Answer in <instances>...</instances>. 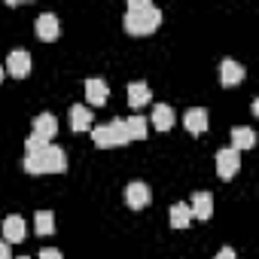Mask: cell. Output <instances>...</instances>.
Masks as SVG:
<instances>
[{
	"mask_svg": "<svg viewBox=\"0 0 259 259\" xmlns=\"http://www.w3.org/2000/svg\"><path fill=\"white\" fill-rule=\"evenodd\" d=\"M122 25L132 37H150L162 25V10L156 4H150V0H132L128 10H125Z\"/></svg>",
	"mask_w": 259,
	"mask_h": 259,
	"instance_id": "cell-1",
	"label": "cell"
},
{
	"mask_svg": "<svg viewBox=\"0 0 259 259\" xmlns=\"http://www.w3.org/2000/svg\"><path fill=\"white\" fill-rule=\"evenodd\" d=\"M22 165H25L28 174H61V171H67V156H64L61 147L46 144V147H40V150L25 153Z\"/></svg>",
	"mask_w": 259,
	"mask_h": 259,
	"instance_id": "cell-2",
	"label": "cell"
},
{
	"mask_svg": "<svg viewBox=\"0 0 259 259\" xmlns=\"http://www.w3.org/2000/svg\"><path fill=\"white\" fill-rule=\"evenodd\" d=\"M150 201H153V192H150V186L144 180H132L125 186V204L132 210H144Z\"/></svg>",
	"mask_w": 259,
	"mask_h": 259,
	"instance_id": "cell-3",
	"label": "cell"
},
{
	"mask_svg": "<svg viewBox=\"0 0 259 259\" xmlns=\"http://www.w3.org/2000/svg\"><path fill=\"white\" fill-rule=\"evenodd\" d=\"M238 171H241V153L232 150V147L220 150L217 153V174H220V180H232Z\"/></svg>",
	"mask_w": 259,
	"mask_h": 259,
	"instance_id": "cell-4",
	"label": "cell"
},
{
	"mask_svg": "<svg viewBox=\"0 0 259 259\" xmlns=\"http://www.w3.org/2000/svg\"><path fill=\"white\" fill-rule=\"evenodd\" d=\"M4 70H7L10 76H16V79H25V76L31 73V55H28L25 49H13Z\"/></svg>",
	"mask_w": 259,
	"mask_h": 259,
	"instance_id": "cell-5",
	"label": "cell"
},
{
	"mask_svg": "<svg viewBox=\"0 0 259 259\" xmlns=\"http://www.w3.org/2000/svg\"><path fill=\"white\" fill-rule=\"evenodd\" d=\"M34 31H37V37L46 40V43L58 40V31H61V28H58V16H55V13H43V16H37Z\"/></svg>",
	"mask_w": 259,
	"mask_h": 259,
	"instance_id": "cell-6",
	"label": "cell"
},
{
	"mask_svg": "<svg viewBox=\"0 0 259 259\" xmlns=\"http://www.w3.org/2000/svg\"><path fill=\"white\" fill-rule=\"evenodd\" d=\"M31 135H37L40 141H52L55 135H58V119L52 116V113H40V116H34V132Z\"/></svg>",
	"mask_w": 259,
	"mask_h": 259,
	"instance_id": "cell-7",
	"label": "cell"
},
{
	"mask_svg": "<svg viewBox=\"0 0 259 259\" xmlns=\"http://www.w3.org/2000/svg\"><path fill=\"white\" fill-rule=\"evenodd\" d=\"M183 125L189 135H204L207 132V110L204 107H189L183 113Z\"/></svg>",
	"mask_w": 259,
	"mask_h": 259,
	"instance_id": "cell-8",
	"label": "cell"
},
{
	"mask_svg": "<svg viewBox=\"0 0 259 259\" xmlns=\"http://www.w3.org/2000/svg\"><path fill=\"white\" fill-rule=\"evenodd\" d=\"M25 235H28L25 220H22L19 213H10V217L4 220V241H7V244H22Z\"/></svg>",
	"mask_w": 259,
	"mask_h": 259,
	"instance_id": "cell-9",
	"label": "cell"
},
{
	"mask_svg": "<svg viewBox=\"0 0 259 259\" xmlns=\"http://www.w3.org/2000/svg\"><path fill=\"white\" fill-rule=\"evenodd\" d=\"M244 79V64H238L235 58H226L223 64H220V82L226 85V89H232V85H238Z\"/></svg>",
	"mask_w": 259,
	"mask_h": 259,
	"instance_id": "cell-10",
	"label": "cell"
},
{
	"mask_svg": "<svg viewBox=\"0 0 259 259\" xmlns=\"http://www.w3.org/2000/svg\"><path fill=\"white\" fill-rule=\"evenodd\" d=\"M189 210H192V220H210V213H213V198H210V192H195Z\"/></svg>",
	"mask_w": 259,
	"mask_h": 259,
	"instance_id": "cell-11",
	"label": "cell"
},
{
	"mask_svg": "<svg viewBox=\"0 0 259 259\" xmlns=\"http://www.w3.org/2000/svg\"><path fill=\"white\" fill-rule=\"evenodd\" d=\"M92 110L85 107V104H73L70 107V128H73V132H89V128H92Z\"/></svg>",
	"mask_w": 259,
	"mask_h": 259,
	"instance_id": "cell-12",
	"label": "cell"
},
{
	"mask_svg": "<svg viewBox=\"0 0 259 259\" xmlns=\"http://www.w3.org/2000/svg\"><path fill=\"white\" fill-rule=\"evenodd\" d=\"M150 101H153V92H150L147 82H132V85H128V104H132L135 110L147 107Z\"/></svg>",
	"mask_w": 259,
	"mask_h": 259,
	"instance_id": "cell-13",
	"label": "cell"
},
{
	"mask_svg": "<svg viewBox=\"0 0 259 259\" xmlns=\"http://www.w3.org/2000/svg\"><path fill=\"white\" fill-rule=\"evenodd\" d=\"M107 95H110V89H107L104 79H89L85 82V98H89L92 107H104L107 104Z\"/></svg>",
	"mask_w": 259,
	"mask_h": 259,
	"instance_id": "cell-14",
	"label": "cell"
},
{
	"mask_svg": "<svg viewBox=\"0 0 259 259\" xmlns=\"http://www.w3.org/2000/svg\"><path fill=\"white\" fill-rule=\"evenodd\" d=\"M168 220H171V229H189V223H192V210H189V204H186V201L171 204Z\"/></svg>",
	"mask_w": 259,
	"mask_h": 259,
	"instance_id": "cell-15",
	"label": "cell"
},
{
	"mask_svg": "<svg viewBox=\"0 0 259 259\" xmlns=\"http://www.w3.org/2000/svg\"><path fill=\"white\" fill-rule=\"evenodd\" d=\"M125 132H128V141H144L147 138V119L141 116V113H135V116H128L125 119Z\"/></svg>",
	"mask_w": 259,
	"mask_h": 259,
	"instance_id": "cell-16",
	"label": "cell"
},
{
	"mask_svg": "<svg viewBox=\"0 0 259 259\" xmlns=\"http://www.w3.org/2000/svg\"><path fill=\"white\" fill-rule=\"evenodd\" d=\"M159 132H171V125H174V110L168 104H156L153 107V119H150Z\"/></svg>",
	"mask_w": 259,
	"mask_h": 259,
	"instance_id": "cell-17",
	"label": "cell"
},
{
	"mask_svg": "<svg viewBox=\"0 0 259 259\" xmlns=\"http://www.w3.org/2000/svg\"><path fill=\"white\" fill-rule=\"evenodd\" d=\"M250 147H256V135H253V128H247V125H241V128H235L232 132V150H250Z\"/></svg>",
	"mask_w": 259,
	"mask_h": 259,
	"instance_id": "cell-18",
	"label": "cell"
},
{
	"mask_svg": "<svg viewBox=\"0 0 259 259\" xmlns=\"http://www.w3.org/2000/svg\"><path fill=\"white\" fill-rule=\"evenodd\" d=\"M34 229H37V235H52L55 232V213L52 210H37V217H34Z\"/></svg>",
	"mask_w": 259,
	"mask_h": 259,
	"instance_id": "cell-19",
	"label": "cell"
},
{
	"mask_svg": "<svg viewBox=\"0 0 259 259\" xmlns=\"http://www.w3.org/2000/svg\"><path fill=\"white\" fill-rule=\"evenodd\" d=\"M92 141H95V147H101V150L116 147V144H113V132H110V125H92Z\"/></svg>",
	"mask_w": 259,
	"mask_h": 259,
	"instance_id": "cell-20",
	"label": "cell"
},
{
	"mask_svg": "<svg viewBox=\"0 0 259 259\" xmlns=\"http://www.w3.org/2000/svg\"><path fill=\"white\" fill-rule=\"evenodd\" d=\"M110 132H113V144H116V147H125V144H128L125 119H113V122H110Z\"/></svg>",
	"mask_w": 259,
	"mask_h": 259,
	"instance_id": "cell-21",
	"label": "cell"
},
{
	"mask_svg": "<svg viewBox=\"0 0 259 259\" xmlns=\"http://www.w3.org/2000/svg\"><path fill=\"white\" fill-rule=\"evenodd\" d=\"M40 147H46V141H40L37 135H31V138L25 141V153H31V150H40Z\"/></svg>",
	"mask_w": 259,
	"mask_h": 259,
	"instance_id": "cell-22",
	"label": "cell"
},
{
	"mask_svg": "<svg viewBox=\"0 0 259 259\" xmlns=\"http://www.w3.org/2000/svg\"><path fill=\"white\" fill-rule=\"evenodd\" d=\"M40 259H61V253L55 247H46V250H40Z\"/></svg>",
	"mask_w": 259,
	"mask_h": 259,
	"instance_id": "cell-23",
	"label": "cell"
},
{
	"mask_svg": "<svg viewBox=\"0 0 259 259\" xmlns=\"http://www.w3.org/2000/svg\"><path fill=\"white\" fill-rule=\"evenodd\" d=\"M217 259H238V256H235V250H232V247H223V250L217 253Z\"/></svg>",
	"mask_w": 259,
	"mask_h": 259,
	"instance_id": "cell-24",
	"label": "cell"
},
{
	"mask_svg": "<svg viewBox=\"0 0 259 259\" xmlns=\"http://www.w3.org/2000/svg\"><path fill=\"white\" fill-rule=\"evenodd\" d=\"M0 259H13V253H10V244H7V241H0Z\"/></svg>",
	"mask_w": 259,
	"mask_h": 259,
	"instance_id": "cell-25",
	"label": "cell"
},
{
	"mask_svg": "<svg viewBox=\"0 0 259 259\" xmlns=\"http://www.w3.org/2000/svg\"><path fill=\"white\" fill-rule=\"evenodd\" d=\"M4 76H7V70H4V67H0V82H4Z\"/></svg>",
	"mask_w": 259,
	"mask_h": 259,
	"instance_id": "cell-26",
	"label": "cell"
},
{
	"mask_svg": "<svg viewBox=\"0 0 259 259\" xmlns=\"http://www.w3.org/2000/svg\"><path fill=\"white\" fill-rule=\"evenodd\" d=\"M19 259H31V256H19Z\"/></svg>",
	"mask_w": 259,
	"mask_h": 259,
	"instance_id": "cell-27",
	"label": "cell"
}]
</instances>
